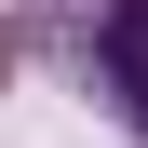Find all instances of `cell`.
Segmentation results:
<instances>
[{
	"label": "cell",
	"mask_w": 148,
	"mask_h": 148,
	"mask_svg": "<svg viewBox=\"0 0 148 148\" xmlns=\"http://www.w3.org/2000/svg\"><path fill=\"white\" fill-rule=\"evenodd\" d=\"M40 27L67 40L81 94H108V108L148 135V0H40Z\"/></svg>",
	"instance_id": "6da1fadb"
},
{
	"label": "cell",
	"mask_w": 148,
	"mask_h": 148,
	"mask_svg": "<svg viewBox=\"0 0 148 148\" xmlns=\"http://www.w3.org/2000/svg\"><path fill=\"white\" fill-rule=\"evenodd\" d=\"M0 81H14V27H0Z\"/></svg>",
	"instance_id": "7a4b0ae2"
}]
</instances>
